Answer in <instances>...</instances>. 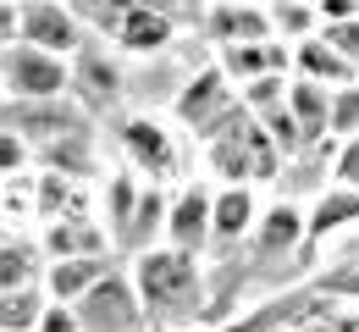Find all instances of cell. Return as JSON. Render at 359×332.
I'll list each match as a JSON object with an SVG mask.
<instances>
[{"label": "cell", "mask_w": 359, "mask_h": 332, "mask_svg": "<svg viewBox=\"0 0 359 332\" xmlns=\"http://www.w3.org/2000/svg\"><path fill=\"white\" fill-rule=\"evenodd\" d=\"M210 166L222 172L226 183H271L276 166H282V150H276V139L266 133L260 117L232 111L216 128V139H210Z\"/></svg>", "instance_id": "cell-1"}, {"label": "cell", "mask_w": 359, "mask_h": 332, "mask_svg": "<svg viewBox=\"0 0 359 332\" xmlns=\"http://www.w3.org/2000/svg\"><path fill=\"white\" fill-rule=\"evenodd\" d=\"M326 133H337V139H354V133H359V78L332 89V117H326Z\"/></svg>", "instance_id": "cell-23"}, {"label": "cell", "mask_w": 359, "mask_h": 332, "mask_svg": "<svg viewBox=\"0 0 359 332\" xmlns=\"http://www.w3.org/2000/svg\"><path fill=\"white\" fill-rule=\"evenodd\" d=\"M72 316H78V332H138V288L105 272L83 299H72Z\"/></svg>", "instance_id": "cell-5"}, {"label": "cell", "mask_w": 359, "mask_h": 332, "mask_svg": "<svg viewBox=\"0 0 359 332\" xmlns=\"http://www.w3.org/2000/svg\"><path fill=\"white\" fill-rule=\"evenodd\" d=\"M0 84L11 100H61L72 84V67H67V55H50V50L17 39L0 50Z\"/></svg>", "instance_id": "cell-2"}, {"label": "cell", "mask_w": 359, "mask_h": 332, "mask_svg": "<svg viewBox=\"0 0 359 332\" xmlns=\"http://www.w3.org/2000/svg\"><path fill=\"white\" fill-rule=\"evenodd\" d=\"M260 222V205H255V189L249 183H226L216 199H210V238L216 244H232Z\"/></svg>", "instance_id": "cell-13"}, {"label": "cell", "mask_w": 359, "mask_h": 332, "mask_svg": "<svg viewBox=\"0 0 359 332\" xmlns=\"http://www.w3.org/2000/svg\"><path fill=\"white\" fill-rule=\"evenodd\" d=\"M17 45V6L11 0H0V50Z\"/></svg>", "instance_id": "cell-31"}, {"label": "cell", "mask_w": 359, "mask_h": 332, "mask_svg": "<svg viewBox=\"0 0 359 332\" xmlns=\"http://www.w3.org/2000/svg\"><path fill=\"white\" fill-rule=\"evenodd\" d=\"M210 34H216V45L271 39V17L260 11V6H232V0H216V11H210Z\"/></svg>", "instance_id": "cell-15"}, {"label": "cell", "mask_w": 359, "mask_h": 332, "mask_svg": "<svg viewBox=\"0 0 359 332\" xmlns=\"http://www.w3.org/2000/svg\"><path fill=\"white\" fill-rule=\"evenodd\" d=\"M266 17L271 34H304V28H315V0H276Z\"/></svg>", "instance_id": "cell-24"}, {"label": "cell", "mask_w": 359, "mask_h": 332, "mask_svg": "<svg viewBox=\"0 0 359 332\" xmlns=\"http://www.w3.org/2000/svg\"><path fill=\"white\" fill-rule=\"evenodd\" d=\"M293 67V50L282 45L276 34L271 39H249V45H222V72L226 78H282Z\"/></svg>", "instance_id": "cell-8"}, {"label": "cell", "mask_w": 359, "mask_h": 332, "mask_svg": "<svg viewBox=\"0 0 359 332\" xmlns=\"http://www.w3.org/2000/svg\"><path fill=\"white\" fill-rule=\"evenodd\" d=\"M45 244H50V255H55V260H61V255H100V233L83 222V211H72V222L50 227Z\"/></svg>", "instance_id": "cell-20"}, {"label": "cell", "mask_w": 359, "mask_h": 332, "mask_svg": "<svg viewBox=\"0 0 359 332\" xmlns=\"http://www.w3.org/2000/svg\"><path fill=\"white\" fill-rule=\"evenodd\" d=\"M34 277H39V255L28 244H0V293L28 288Z\"/></svg>", "instance_id": "cell-22"}, {"label": "cell", "mask_w": 359, "mask_h": 332, "mask_svg": "<svg viewBox=\"0 0 359 332\" xmlns=\"http://www.w3.org/2000/svg\"><path fill=\"white\" fill-rule=\"evenodd\" d=\"M337 178H343V189H359V133H354V139H343V155H337Z\"/></svg>", "instance_id": "cell-30"}, {"label": "cell", "mask_w": 359, "mask_h": 332, "mask_svg": "<svg viewBox=\"0 0 359 332\" xmlns=\"http://www.w3.org/2000/svg\"><path fill=\"white\" fill-rule=\"evenodd\" d=\"M133 205H138V189L128 183V178H116V183H111V227H116V238H122V227H128Z\"/></svg>", "instance_id": "cell-26"}, {"label": "cell", "mask_w": 359, "mask_h": 332, "mask_svg": "<svg viewBox=\"0 0 359 332\" xmlns=\"http://www.w3.org/2000/svg\"><path fill=\"white\" fill-rule=\"evenodd\" d=\"M299 244H304V211H293V205L260 211V222H255V249L260 255H287Z\"/></svg>", "instance_id": "cell-17"}, {"label": "cell", "mask_w": 359, "mask_h": 332, "mask_svg": "<svg viewBox=\"0 0 359 332\" xmlns=\"http://www.w3.org/2000/svg\"><path fill=\"white\" fill-rule=\"evenodd\" d=\"M0 100H6V84H0Z\"/></svg>", "instance_id": "cell-32"}, {"label": "cell", "mask_w": 359, "mask_h": 332, "mask_svg": "<svg viewBox=\"0 0 359 332\" xmlns=\"http://www.w3.org/2000/svg\"><path fill=\"white\" fill-rule=\"evenodd\" d=\"M293 67H299V78H315V84H326V89L354 84V67L326 45L320 34H310V39H299V45H293Z\"/></svg>", "instance_id": "cell-16"}, {"label": "cell", "mask_w": 359, "mask_h": 332, "mask_svg": "<svg viewBox=\"0 0 359 332\" xmlns=\"http://www.w3.org/2000/svg\"><path fill=\"white\" fill-rule=\"evenodd\" d=\"M282 95H287V84H282V78H255V84H249V105H260V111L282 105Z\"/></svg>", "instance_id": "cell-28"}, {"label": "cell", "mask_w": 359, "mask_h": 332, "mask_svg": "<svg viewBox=\"0 0 359 332\" xmlns=\"http://www.w3.org/2000/svg\"><path fill=\"white\" fill-rule=\"evenodd\" d=\"M133 288L144 305H172V299H194L199 288V266L194 255L177 249V244H161V249H138V266H133Z\"/></svg>", "instance_id": "cell-3"}, {"label": "cell", "mask_w": 359, "mask_h": 332, "mask_svg": "<svg viewBox=\"0 0 359 332\" xmlns=\"http://www.w3.org/2000/svg\"><path fill=\"white\" fill-rule=\"evenodd\" d=\"M105 272H111L105 255H61V260H50V272H45V293L55 305H72V299H83Z\"/></svg>", "instance_id": "cell-12"}, {"label": "cell", "mask_w": 359, "mask_h": 332, "mask_svg": "<svg viewBox=\"0 0 359 332\" xmlns=\"http://www.w3.org/2000/svg\"><path fill=\"white\" fill-rule=\"evenodd\" d=\"M320 39H326V45L337 50V55H343L348 67H359V17H343V22H326V28H320Z\"/></svg>", "instance_id": "cell-25"}, {"label": "cell", "mask_w": 359, "mask_h": 332, "mask_svg": "<svg viewBox=\"0 0 359 332\" xmlns=\"http://www.w3.org/2000/svg\"><path fill=\"white\" fill-rule=\"evenodd\" d=\"M232 111H238V105H232V95H226V72L222 67H205V72L177 95V122L205 128V133H216Z\"/></svg>", "instance_id": "cell-7"}, {"label": "cell", "mask_w": 359, "mask_h": 332, "mask_svg": "<svg viewBox=\"0 0 359 332\" xmlns=\"http://www.w3.org/2000/svg\"><path fill=\"white\" fill-rule=\"evenodd\" d=\"M282 105H287V117L299 122L304 144H315L320 133H326V117H332V89L315 84V78H293L287 95H282Z\"/></svg>", "instance_id": "cell-14"}, {"label": "cell", "mask_w": 359, "mask_h": 332, "mask_svg": "<svg viewBox=\"0 0 359 332\" xmlns=\"http://www.w3.org/2000/svg\"><path fill=\"white\" fill-rule=\"evenodd\" d=\"M34 332H78V316H72V305H55V299H50Z\"/></svg>", "instance_id": "cell-29"}, {"label": "cell", "mask_w": 359, "mask_h": 332, "mask_svg": "<svg viewBox=\"0 0 359 332\" xmlns=\"http://www.w3.org/2000/svg\"><path fill=\"white\" fill-rule=\"evenodd\" d=\"M122 144H128V155H133L144 172H155V178H166L172 166H177V144L172 133L155 122V117H128L122 122Z\"/></svg>", "instance_id": "cell-10"}, {"label": "cell", "mask_w": 359, "mask_h": 332, "mask_svg": "<svg viewBox=\"0 0 359 332\" xmlns=\"http://www.w3.org/2000/svg\"><path fill=\"white\" fill-rule=\"evenodd\" d=\"M17 39L50 50V55H72V50H83V17L72 11V0H22Z\"/></svg>", "instance_id": "cell-4"}, {"label": "cell", "mask_w": 359, "mask_h": 332, "mask_svg": "<svg viewBox=\"0 0 359 332\" xmlns=\"http://www.w3.org/2000/svg\"><path fill=\"white\" fill-rule=\"evenodd\" d=\"M155 227H166V199H161V194H138L133 216H128V227H122V244L144 249V244L155 238Z\"/></svg>", "instance_id": "cell-21"}, {"label": "cell", "mask_w": 359, "mask_h": 332, "mask_svg": "<svg viewBox=\"0 0 359 332\" xmlns=\"http://www.w3.org/2000/svg\"><path fill=\"white\" fill-rule=\"evenodd\" d=\"M210 189H182V199L166 211V244H177V249H199V244H210Z\"/></svg>", "instance_id": "cell-11"}, {"label": "cell", "mask_w": 359, "mask_h": 332, "mask_svg": "<svg viewBox=\"0 0 359 332\" xmlns=\"http://www.w3.org/2000/svg\"><path fill=\"white\" fill-rule=\"evenodd\" d=\"M343 222H359V189H332V194H326V199L310 211L304 233H310V238H326V233H337Z\"/></svg>", "instance_id": "cell-19"}, {"label": "cell", "mask_w": 359, "mask_h": 332, "mask_svg": "<svg viewBox=\"0 0 359 332\" xmlns=\"http://www.w3.org/2000/svg\"><path fill=\"white\" fill-rule=\"evenodd\" d=\"M78 61H72V84L67 89H78V100H89V105H111V100L122 95V67H116V55H105V50H72Z\"/></svg>", "instance_id": "cell-9"}, {"label": "cell", "mask_w": 359, "mask_h": 332, "mask_svg": "<svg viewBox=\"0 0 359 332\" xmlns=\"http://www.w3.org/2000/svg\"><path fill=\"white\" fill-rule=\"evenodd\" d=\"M45 305H50V299L34 283L0 293V332H34V327H39V316H45Z\"/></svg>", "instance_id": "cell-18"}, {"label": "cell", "mask_w": 359, "mask_h": 332, "mask_svg": "<svg viewBox=\"0 0 359 332\" xmlns=\"http://www.w3.org/2000/svg\"><path fill=\"white\" fill-rule=\"evenodd\" d=\"M22 161H28V144H22L11 128H6V122H0V178H6V172H17Z\"/></svg>", "instance_id": "cell-27"}, {"label": "cell", "mask_w": 359, "mask_h": 332, "mask_svg": "<svg viewBox=\"0 0 359 332\" xmlns=\"http://www.w3.org/2000/svg\"><path fill=\"white\" fill-rule=\"evenodd\" d=\"M6 128L22 144H39V150L72 139V133H89V128H83V105L72 111V105H61V100H17V105L6 111Z\"/></svg>", "instance_id": "cell-6"}]
</instances>
